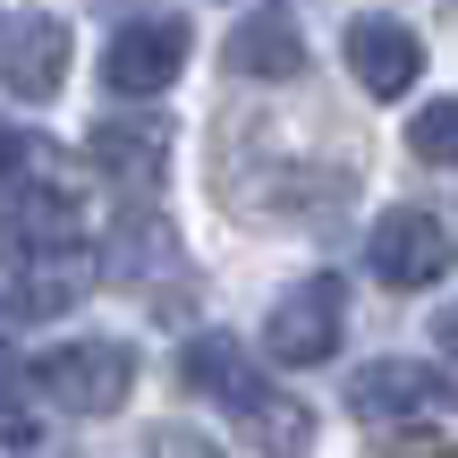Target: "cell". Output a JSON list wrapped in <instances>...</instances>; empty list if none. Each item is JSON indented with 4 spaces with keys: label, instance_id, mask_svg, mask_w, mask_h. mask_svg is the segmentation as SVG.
<instances>
[{
    "label": "cell",
    "instance_id": "1",
    "mask_svg": "<svg viewBox=\"0 0 458 458\" xmlns=\"http://www.w3.org/2000/svg\"><path fill=\"white\" fill-rule=\"evenodd\" d=\"M179 382L196 399H213L229 425L246 433V450H263V458H306L314 450V408L297 391H280V382H263L255 357L229 331H196L179 348Z\"/></svg>",
    "mask_w": 458,
    "mask_h": 458
},
{
    "label": "cell",
    "instance_id": "2",
    "mask_svg": "<svg viewBox=\"0 0 458 458\" xmlns=\"http://www.w3.org/2000/svg\"><path fill=\"white\" fill-rule=\"evenodd\" d=\"M34 382H43V399L68 408V416H119L128 391H136V357L119 340H68V348H51V357H34Z\"/></svg>",
    "mask_w": 458,
    "mask_h": 458
},
{
    "label": "cell",
    "instance_id": "3",
    "mask_svg": "<svg viewBox=\"0 0 458 458\" xmlns=\"http://www.w3.org/2000/svg\"><path fill=\"white\" fill-rule=\"evenodd\" d=\"M340 331H348V289L331 272H306L263 314V348H272L280 365H323L331 348H340Z\"/></svg>",
    "mask_w": 458,
    "mask_h": 458
},
{
    "label": "cell",
    "instance_id": "4",
    "mask_svg": "<svg viewBox=\"0 0 458 458\" xmlns=\"http://www.w3.org/2000/svg\"><path fill=\"white\" fill-rule=\"evenodd\" d=\"M85 238V204L68 187H0V263H60L68 246Z\"/></svg>",
    "mask_w": 458,
    "mask_h": 458
},
{
    "label": "cell",
    "instance_id": "5",
    "mask_svg": "<svg viewBox=\"0 0 458 458\" xmlns=\"http://www.w3.org/2000/svg\"><path fill=\"white\" fill-rule=\"evenodd\" d=\"M450 229L442 213H425V204H391V213L374 221V238H365V263H374L382 289H433V280L450 272Z\"/></svg>",
    "mask_w": 458,
    "mask_h": 458
},
{
    "label": "cell",
    "instance_id": "6",
    "mask_svg": "<svg viewBox=\"0 0 458 458\" xmlns=\"http://www.w3.org/2000/svg\"><path fill=\"white\" fill-rule=\"evenodd\" d=\"M187 43H196V34H187L179 17H128V26L102 43V85H111V94H162L187 68Z\"/></svg>",
    "mask_w": 458,
    "mask_h": 458
},
{
    "label": "cell",
    "instance_id": "7",
    "mask_svg": "<svg viewBox=\"0 0 458 458\" xmlns=\"http://www.w3.org/2000/svg\"><path fill=\"white\" fill-rule=\"evenodd\" d=\"M68 77V26L51 9H26L17 26H0V85L17 102H51Z\"/></svg>",
    "mask_w": 458,
    "mask_h": 458
},
{
    "label": "cell",
    "instance_id": "8",
    "mask_svg": "<svg viewBox=\"0 0 458 458\" xmlns=\"http://www.w3.org/2000/svg\"><path fill=\"white\" fill-rule=\"evenodd\" d=\"M348 77H357L374 102H399L416 77H425L416 26H399V17H357V26H348Z\"/></svg>",
    "mask_w": 458,
    "mask_h": 458
},
{
    "label": "cell",
    "instance_id": "9",
    "mask_svg": "<svg viewBox=\"0 0 458 458\" xmlns=\"http://www.w3.org/2000/svg\"><path fill=\"white\" fill-rule=\"evenodd\" d=\"M442 391H450V374H433V365H416V357H374L357 382H348V408H357L365 425H399V416H425Z\"/></svg>",
    "mask_w": 458,
    "mask_h": 458
},
{
    "label": "cell",
    "instance_id": "10",
    "mask_svg": "<svg viewBox=\"0 0 458 458\" xmlns=\"http://www.w3.org/2000/svg\"><path fill=\"white\" fill-rule=\"evenodd\" d=\"M85 153H94V170L119 179V187H153L170 170V136L153 128V119H102V128L85 136Z\"/></svg>",
    "mask_w": 458,
    "mask_h": 458
},
{
    "label": "cell",
    "instance_id": "11",
    "mask_svg": "<svg viewBox=\"0 0 458 458\" xmlns=\"http://www.w3.org/2000/svg\"><path fill=\"white\" fill-rule=\"evenodd\" d=\"M229 68L238 77H297L306 68V34L289 9H255L246 26H229Z\"/></svg>",
    "mask_w": 458,
    "mask_h": 458
},
{
    "label": "cell",
    "instance_id": "12",
    "mask_svg": "<svg viewBox=\"0 0 458 458\" xmlns=\"http://www.w3.org/2000/svg\"><path fill=\"white\" fill-rule=\"evenodd\" d=\"M0 187H68V153L51 136H0Z\"/></svg>",
    "mask_w": 458,
    "mask_h": 458
},
{
    "label": "cell",
    "instance_id": "13",
    "mask_svg": "<svg viewBox=\"0 0 458 458\" xmlns=\"http://www.w3.org/2000/svg\"><path fill=\"white\" fill-rule=\"evenodd\" d=\"M68 306H77V280H68V272H17L0 314L26 331V323H51V314H68Z\"/></svg>",
    "mask_w": 458,
    "mask_h": 458
},
{
    "label": "cell",
    "instance_id": "14",
    "mask_svg": "<svg viewBox=\"0 0 458 458\" xmlns=\"http://www.w3.org/2000/svg\"><path fill=\"white\" fill-rule=\"evenodd\" d=\"M408 153H416V162H433V170H458V94L425 102V111L408 119Z\"/></svg>",
    "mask_w": 458,
    "mask_h": 458
},
{
    "label": "cell",
    "instance_id": "15",
    "mask_svg": "<svg viewBox=\"0 0 458 458\" xmlns=\"http://www.w3.org/2000/svg\"><path fill=\"white\" fill-rule=\"evenodd\" d=\"M111 238H119V246L102 255V280H136L145 263H162V255H170V229H162V221H119Z\"/></svg>",
    "mask_w": 458,
    "mask_h": 458
},
{
    "label": "cell",
    "instance_id": "16",
    "mask_svg": "<svg viewBox=\"0 0 458 458\" xmlns=\"http://www.w3.org/2000/svg\"><path fill=\"white\" fill-rule=\"evenodd\" d=\"M0 450H34V408L26 399H0Z\"/></svg>",
    "mask_w": 458,
    "mask_h": 458
},
{
    "label": "cell",
    "instance_id": "17",
    "mask_svg": "<svg viewBox=\"0 0 458 458\" xmlns=\"http://www.w3.org/2000/svg\"><path fill=\"white\" fill-rule=\"evenodd\" d=\"M153 450L162 458H204V442H187V433H153Z\"/></svg>",
    "mask_w": 458,
    "mask_h": 458
},
{
    "label": "cell",
    "instance_id": "18",
    "mask_svg": "<svg viewBox=\"0 0 458 458\" xmlns=\"http://www.w3.org/2000/svg\"><path fill=\"white\" fill-rule=\"evenodd\" d=\"M433 340H442L450 357H458V306H450V314H433Z\"/></svg>",
    "mask_w": 458,
    "mask_h": 458
},
{
    "label": "cell",
    "instance_id": "19",
    "mask_svg": "<svg viewBox=\"0 0 458 458\" xmlns=\"http://www.w3.org/2000/svg\"><path fill=\"white\" fill-rule=\"evenodd\" d=\"M450 399H458V374H450Z\"/></svg>",
    "mask_w": 458,
    "mask_h": 458
}]
</instances>
